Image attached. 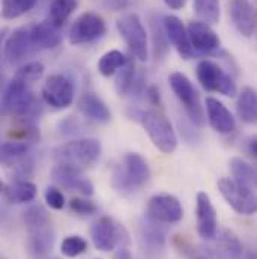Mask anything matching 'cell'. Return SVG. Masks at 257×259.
Returning a JSON list of instances; mask_svg holds the SVG:
<instances>
[{
  "instance_id": "6da1fadb",
  "label": "cell",
  "mask_w": 257,
  "mask_h": 259,
  "mask_svg": "<svg viewBox=\"0 0 257 259\" xmlns=\"http://www.w3.org/2000/svg\"><path fill=\"white\" fill-rule=\"evenodd\" d=\"M150 178L147 161L137 152H128L124 160L115 166L110 186L119 194H132L143 189Z\"/></svg>"
},
{
  "instance_id": "7a4b0ae2",
  "label": "cell",
  "mask_w": 257,
  "mask_h": 259,
  "mask_svg": "<svg viewBox=\"0 0 257 259\" xmlns=\"http://www.w3.org/2000/svg\"><path fill=\"white\" fill-rule=\"evenodd\" d=\"M2 113L15 119H27L35 122V119L42 113V106L29 84L12 78L3 92Z\"/></svg>"
},
{
  "instance_id": "3957f363",
  "label": "cell",
  "mask_w": 257,
  "mask_h": 259,
  "mask_svg": "<svg viewBox=\"0 0 257 259\" xmlns=\"http://www.w3.org/2000/svg\"><path fill=\"white\" fill-rule=\"evenodd\" d=\"M131 118L135 119L147 133L150 142L164 154H173L178 148V136L170 119L157 109H134Z\"/></svg>"
},
{
  "instance_id": "277c9868",
  "label": "cell",
  "mask_w": 257,
  "mask_h": 259,
  "mask_svg": "<svg viewBox=\"0 0 257 259\" xmlns=\"http://www.w3.org/2000/svg\"><path fill=\"white\" fill-rule=\"evenodd\" d=\"M102 154V145L98 139L83 137L72 139L53 149V160L56 164L71 166L75 169H86L93 166Z\"/></svg>"
},
{
  "instance_id": "5b68a950",
  "label": "cell",
  "mask_w": 257,
  "mask_h": 259,
  "mask_svg": "<svg viewBox=\"0 0 257 259\" xmlns=\"http://www.w3.org/2000/svg\"><path fill=\"white\" fill-rule=\"evenodd\" d=\"M90 238L95 249L101 252H112L116 247H127L129 244V234L124 225L113 217H99L90 226Z\"/></svg>"
},
{
  "instance_id": "8992f818",
  "label": "cell",
  "mask_w": 257,
  "mask_h": 259,
  "mask_svg": "<svg viewBox=\"0 0 257 259\" xmlns=\"http://www.w3.org/2000/svg\"><path fill=\"white\" fill-rule=\"evenodd\" d=\"M116 29L128 46L131 56L140 62L147 61L149 38L147 32L137 14H125L116 21Z\"/></svg>"
},
{
  "instance_id": "52a82bcc",
  "label": "cell",
  "mask_w": 257,
  "mask_h": 259,
  "mask_svg": "<svg viewBox=\"0 0 257 259\" xmlns=\"http://www.w3.org/2000/svg\"><path fill=\"white\" fill-rule=\"evenodd\" d=\"M169 81H170V88H172L173 94L176 95L179 103L184 106V110H185L187 116L190 118V121L197 127H203L204 125L203 106L200 103L198 92L193 86L191 80L185 74L176 71V72L170 74Z\"/></svg>"
},
{
  "instance_id": "ba28073f",
  "label": "cell",
  "mask_w": 257,
  "mask_h": 259,
  "mask_svg": "<svg viewBox=\"0 0 257 259\" xmlns=\"http://www.w3.org/2000/svg\"><path fill=\"white\" fill-rule=\"evenodd\" d=\"M195 75L198 83L204 91L218 92L224 97H235L238 92L236 83L229 72H226L218 64L214 61L204 59L200 61L195 66Z\"/></svg>"
},
{
  "instance_id": "9c48e42d",
  "label": "cell",
  "mask_w": 257,
  "mask_h": 259,
  "mask_svg": "<svg viewBox=\"0 0 257 259\" xmlns=\"http://www.w3.org/2000/svg\"><path fill=\"white\" fill-rule=\"evenodd\" d=\"M218 190L233 211L241 215H253L257 212V193L251 187L238 183L235 178H221Z\"/></svg>"
},
{
  "instance_id": "30bf717a",
  "label": "cell",
  "mask_w": 257,
  "mask_h": 259,
  "mask_svg": "<svg viewBox=\"0 0 257 259\" xmlns=\"http://www.w3.org/2000/svg\"><path fill=\"white\" fill-rule=\"evenodd\" d=\"M39 52V49L36 47L33 38H32V32L30 27H18L15 29L5 41L3 44V56L6 64L11 66L15 65L26 64V61L32 56H35Z\"/></svg>"
},
{
  "instance_id": "8fae6325",
  "label": "cell",
  "mask_w": 257,
  "mask_h": 259,
  "mask_svg": "<svg viewBox=\"0 0 257 259\" xmlns=\"http://www.w3.org/2000/svg\"><path fill=\"white\" fill-rule=\"evenodd\" d=\"M144 217L161 225H172V223H178L182 220L184 208L179 199L173 194H153L147 200Z\"/></svg>"
},
{
  "instance_id": "7c38bea8",
  "label": "cell",
  "mask_w": 257,
  "mask_h": 259,
  "mask_svg": "<svg viewBox=\"0 0 257 259\" xmlns=\"http://www.w3.org/2000/svg\"><path fill=\"white\" fill-rule=\"evenodd\" d=\"M106 21L95 12H83L75 18L69 29V42L72 46H83L95 42L106 35Z\"/></svg>"
},
{
  "instance_id": "4fadbf2b",
  "label": "cell",
  "mask_w": 257,
  "mask_h": 259,
  "mask_svg": "<svg viewBox=\"0 0 257 259\" xmlns=\"http://www.w3.org/2000/svg\"><path fill=\"white\" fill-rule=\"evenodd\" d=\"M41 94L47 106L56 110H62V109H68L72 104L75 88L71 78H68L66 75L53 74L47 77V80L44 81Z\"/></svg>"
},
{
  "instance_id": "5bb4252c",
  "label": "cell",
  "mask_w": 257,
  "mask_h": 259,
  "mask_svg": "<svg viewBox=\"0 0 257 259\" xmlns=\"http://www.w3.org/2000/svg\"><path fill=\"white\" fill-rule=\"evenodd\" d=\"M52 180L56 186L62 187L68 192H78L83 196L93 194L92 181L86 178L80 169L64 166V164H56L52 169Z\"/></svg>"
},
{
  "instance_id": "9a60e30c",
  "label": "cell",
  "mask_w": 257,
  "mask_h": 259,
  "mask_svg": "<svg viewBox=\"0 0 257 259\" xmlns=\"http://www.w3.org/2000/svg\"><path fill=\"white\" fill-rule=\"evenodd\" d=\"M195 219L198 237L204 241H211L218 232V220L211 197L204 192H198L195 196Z\"/></svg>"
},
{
  "instance_id": "2e32d148",
  "label": "cell",
  "mask_w": 257,
  "mask_h": 259,
  "mask_svg": "<svg viewBox=\"0 0 257 259\" xmlns=\"http://www.w3.org/2000/svg\"><path fill=\"white\" fill-rule=\"evenodd\" d=\"M211 241L212 244L204 252L214 259H241L244 256V246L232 229L224 228L218 231Z\"/></svg>"
},
{
  "instance_id": "e0dca14e",
  "label": "cell",
  "mask_w": 257,
  "mask_h": 259,
  "mask_svg": "<svg viewBox=\"0 0 257 259\" xmlns=\"http://www.w3.org/2000/svg\"><path fill=\"white\" fill-rule=\"evenodd\" d=\"M140 244L149 256H158L164 253L167 246V229L157 222L144 217L140 223Z\"/></svg>"
},
{
  "instance_id": "ac0fdd59",
  "label": "cell",
  "mask_w": 257,
  "mask_h": 259,
  "mask_svg": "<svg viewBox=\"0 0 257 259\" xmlns=\"http://www.w3.org/2000/svg\"><path fill=\"white\" fill-rule=\"evenodd\" d=\"M164 29L167 33V38L170 44L176 49L178 55L182 59H190L193 58L194 49L190 39L188 27L182 23V20L176 15H166L164 17Z\"/></svg>"
},
{
  "instance_id": "d6986e66",
  "label": "cell",
  "mask_w": 257,
  "mask_h": 259,
  "mask_svg": "<svg viewBox=\"0 0 257 259\" xmlns=\"http://www.w3.org/2000/svg\"><path fill=\"white\" fill-rule=\"evenodd\" d=\"M188 33L194 52L201 55H217L220 52L221 39L209 24L203 21H191L188 24Z\"/></svg>"
},
{
  "instance_id": "ffe728a7",
  "label": "cell",
  "mask_w": 257,
  "mask_h": 259,
  "mask_svg": "<svg viewBox=\"0 0 257 259\" xmlns=\"http://www.w3.org/2000/svg\"><path fill=\"white\" fill-rule=\"evenodd\" d=\"M56 241V235L53 228L48 225L41 229L29 231L26 240V253L29 259H48L53 246Z\"/></svg>"
},
{
  "instance_id": "44dd1931",
  "label": "cell",
  "mask_w": 257,
  "mask_h": 259,
  "mask_svg": "<svg viewBox=\"0 0 257 259\" xmlns=\"http://www.w3.org/2000/svg\"><path fill=\"white\" fill-rule=\"evenodd\" d=\"M208 122L211 128L220 134H230L236 128V121L232 115V112L217 98L208 97L204 101Z\"/></svg>"
},
{
  "instance_id": "7402d4cb",
  "label": "cell",
  "mask_w": 257,
  "mask_h": 259,
  "mask_svg": "<svg viewBox=\"0 0 257 259\" xmlns=\"http://www.w3.org/2000/svg\"><path fill=\"white\" fill-rule=\"evenodd\" d=\"M229 14L236 30L250 38L256 30V14L248 0H230Z\"/></svg>"
},
{
  "instance_id": "603a6c76",
  "label": "cell",
  "mask_w": 257,
  "mask_h": 259,
  "mask_svg": "<svg viewBox=\"0 0 257 259\" xmlns=\"http://www.w3.org/2000/svg\"><path fill=\"white\" fill-rule=\"evenodd\" d=\"M80 112L90 121L98 124H107L112 119V112L107 104L93 92H84L78 100Z\"/></svg>"
},
{
  "instance_id": "cb8c5ba5",
  "label": "cell",
  "mask_w": 257,
  "mask_h": 259,
  "mask_svg": "<svg viewBox=\"0 0 257 259\" xmlns=\"http://www.w3.org/2000/svg\"><path fill=\"white\" fill-rule=\"evenodd\" d=\"M32 38L36 44V47L41 50H52L61 46L62 42V33L61 29L56 27L52 21H42L39 24L30 26Z\"/></svg>"
},
{
  "instance_id": "d4e9b609",
  "label": "cell",
  "mask_w": 257,
  "mask_h": 259,
  "mask_svg": "<svg viewBox=\"0 0 257 259\" xmlns=\"http://www.w3.org/2000/svg\"><path fill=\"white\" fill-rule=\"evenodd\" d=\"M2 193L8 203H29L36 197L38 187L29 180H23L2 184Z\"/></svg>"
},
{
  "instance_id": "484cf974",
  "label": "cell",
  "mask_w": 257,
  "mask_h": 259,
  "mask_svg": "<svg viewBox=\"0 0 257 259\" xmlns=\"http://www.w3.org/2000/svg\"><path fill=\"white\" fill-rule=\"evenodd\" d=\"M236 112L242 122L257 124V92L253 88H244L236 101Z\"/></svg>"
},
{
  "instance_id": "4316f807",
  "label": "cell",
  "mask_w": 257,
  "mask_h": 259,
  "mask_svg": "<svg viewBox=\"0 0 257 259\" xmlns=\"http://www.w3.org/2000/svg\"><path fill=\"white\" fill-rule=\"evenodd\" d=\"M6 136H8L9 140L24 142V143H29V145L38 143L41 140L39 128L35 125L33 121H27V119H17L14 127L8 130Z\"/></svg>"
},
{
  "instance_id": "83f0119b",
  "label": "cell",
  "mask_w": 257,
  "mask_h": 259,
  "mask_svg": "<svg viewBox=\"0 0 257 259\" xmlns=\"http://www.w3.org/2000/svg\"><path fill=\"white\" fill-rule=\"evenodd\" d=\"M230 170H232L233 178L238 183H241L247 187H251V189L257 187V167L251 166L245 160H242L239 157L232 158L230 160Z\"/></svg>"
},
{
  "instance_id": "f1b7e54d",
  "label": "cell",
  "mask_w": 257,
  "mask_h": 259,
  "mask_svg": "<svg viewBox=\"0 0 257 259\" xmlns=\"http://www.w3.org/2000/svg\"><path fill=\"white\" fill-rule=\"evenodd\" d=\"M194 14L198 21L206 24H217L221 18V3L220 0H194Z\"/></svg>"
},
{
  "instance_id": "f546056e",
  "label": "cell",
  "mask_w": 257,
  "mask_h": 259,
  "mask_svg": "<svg viewBox=\"0 0 257 259\" xmlns=\"http://www.w3.org/2000/svg\"><path fill=\"white\" fill-rule=\"evenodd\" d=\"M77 6L78 0H52L48 9V21L61 29L77 9Z\"/></svg>"
},
{
  "instance_id": "4dcf8cb0",
  "label": "cell",
  "mask_w": 257,
  "mask_h": 259,
  "mask_svg": "<svg viewBox=\"0 0 257 259\" xmlns=\"http://www.w3.org/2000/svg\"><path fill=\"white\" fill-rule=\"evenodd\" d=\"M30 154V145L17 140H6L0 146V160L2 164L9 167L17 160L23 158L24 155Z\"/></svg>"
},
{
  "instance_id": "1f68e13d",
  "label": "cell",
  "mask_w": 257,
  "mask_h": 259,
  "mask_svg": "<svg viewBox=\"0 0 257 259\" xmlns=\"http://www.w3.org/2000/svg\"><path fill=\"white\" fill-rule=\"evenodd\" d=\"M23 220L27 228V231L41 229L50 225L48 212L41 203H32L23 211Z\"/></svg>"
},
{
  "instance_id": "d6a6232c",
  "label": "cell",
  "mask_w": 257,
  "mask_h": 259,
  "mask_svg": "<svg viewBox=\"0 0 257 259\" xmlns=\"http://www.w3.org/2000/svg\"><path fill=\"white\" fill-rule=\"evenodd\" d=\"M127 61L128 58L121 50H110L98 61V71L104 77H112L127 64Z\"/></svg>"
},
{
  "instance_id": "836d02e7",
  "label": "cell",
  "mask_w": 257,
  "mask_h": 259,
  "mask_svg": "<svg viewBox=\"0 0 257 259\" xmlns=\"http://www.w3.org/2000/svg\"><path fill=\"white\" fill-rule=\"evenodd\" d=\"M135 77H137V71H135L134 58H128L127 64L118 71V77H116V81H115V88H116V91H118V94L121 97H125L131 92L132 84L135 81Z\"/></svg>"
},
{
  "instance_id": "e575fe53",
  "label": "cell",
  "mask_w": 257,
  "mask_h": 259,
  "mask_svg": "<svg viewBox=\"0 0 257 259\" xmlns=\"http://www.w3.org/2000/svg\"><path fill=\"white\" fill-rule=\"evenodd\" d=\"M38 0H2V17L5 20H15L35 8Z\"/></svg>"
},
{
  "instance_id": "d590c367",
  "label": "cell",
  "mask_w": 257,
  "mask_h": 259,
  "mask_svg": "<svg viewBox=\"0 0 257 259\" xmlns=\"http://www.w3.org/2000/svg\"><path fill=\"white\" fill-rule=\"evenodd\" d=\"M158 18H152L150 20V26H152V38H153V55L157 59H163L166 56V53L169 52V38L164 29V21L158 23Z\"/></svg>"
},
{
  "instance_id": "8d00e7d4",
  "label": "cell",
  "mask_w": 257,
  "mask_h": 259,
  "mask_svg": "<svg viewBox=\"0 0 257 259\" xmlns=\"http://www.w3.org/2000/svg\"><path fill=\"white\" fill-rule=\"evenodd\" d=\"M44 71H45L44 65L41 64V62L32 61V62H26V64L21 65V66L15 71L14 78L30 86L32 83L38 81V80L44 75Z\"/></svg>"
},
{
  "instance_id": "74e56055",
  "label": "cell",
  "mask_w": 257,
  "mask_h": 259,
  "mask_svg": "<svg viewBox=\"0 0 257 259\" xmlns=\"http://www.w3.org/2000/svg\"><path fill=\"white\" fill-rule=\"evenodd\" d=\"M87 250V241L81 235H69L61 244V252L66 258H77Z\"/></svg>"
},
{
  "instance_id": "f35d334b",
  "label": "cell",
  "mask_w": 257,
  "mask_h": 259,
  "mask_svg": "<svg viewBox=\"0 0 257 259\" xmlns=\"http://www.w3.org/2000/svg\"><path fill=\"white\" fill-rule=\"evenodd\" d=\"M9 167L14 172L15 181L29 180L33 175V172H35V160H33V157L30 154H27L23 158H20L15 163H12Z\"/></svg>"
},
{
  "instance_id": "ab89813d",
  "label": "cell",
  "mask_w": 257,
  "mask_h": 259,
  "mask_svg": "<svg viewBox=\"0 0 257 259\" xmlns=\"http://www.w3.org/2000/svg\"><path fill=\"white\" fill-rule=\"evenodd\" d=\"M69 208L80 215H92L98 211V206L86 197H72L69 200Z\"/></svg>"
},
{
  "instance_id": "60d3db41",
  "label": "cell",
  "mask_w": 257,
  "mask_h": 259,
  "mask_svg": "<svg viewBox=\"0 0 257 259\" xmlns=\"http://www.w3.org/2000/svg\"><path fill=\"white\" fill-rule=\"evenodd\" d=\"M44 199L47 202V205L52 208V209H62L65 206V196L61 192L59 187H55V186H50L45 189V193H44Z\"/></svg>"
},
{
  "instance_id": "b9f144b4",
  "label": "cell",
  "mask_w": 257,
  "mask_h": 259,
  "mask_svg": "<svg viewBox=\"0 0 257 259\" xmlns=\"http://www.w3.org/2000/svg\"><path fill=\"white\" fill-rule=\"evenodd\" d=\"M101 5H104L107 9L112 11H124L129 5V0H99Z\"/></svg>"
},
{
  "instance_id": "7bdbcfd3",
  "label": "cell",
  "mask_w": 257,
  "mask_h": 259,
  "mask_svg": "<svg viewBox=\"0 0 257 259\" xmlns=\"http://www.w3.org/2000/svg\"><path fill=\"white\" fill-rule=\"evenodd\" d=\"M61 128L64 130V134H75V133L81 131L78 122L74 121L72 118H68V119H65L64 122H61ZM62 130H61V131H62Z\"/></svg>"
},
{
  "instance_id": "ee69618b",
  "label": "cell",
  "mask_w": 257,
  "mask_h": 259,
  "mask_svg": "<svg viewBox=\"0 0 257 259\" xmlns=\"http://www.w3.org/2000/svg\"><path fill=\"white\" fill-rule=\"evenodd\" d=\"M146 98L149 100L150 104L153 106H161V95L157 86H149L146 91Z\"/></svg>"
},
{
  "instance_id": "f6af8a7d",
  "label": "cell",
  "mask_w": 257,
  "mask_h": 259,
  "mask_svg": "<svg viewBox=\"0 0 257 259\" xmlns=\"http://www.w3.org/2000/svg\"><path fill=\"white\" fill-rule=\"evenodd\" d=\"M163 2L166 3L167 8H170V9H173V11L182 9V8L185 6V3H187V0H163Z\"/></svg>"
},
{
  "instance_id": "bcb514c9",
  "label": "cell",
  "mask_w": 257,
  "mask_h": 259,
  "mask_svg": "<svg viewBox=\"0 0 257 259\" xmlns=\"http://www.w3.org/2000/svg\"><path fill=\"white\" fill-rule=\"evenodd\" d=\"M247 149H248V152L254 157L257 160V134L254 136H251L250 139H248V143H247Z\"/></svg>"
},
{
  "instance_id": "7dc6e473",
  "label": "cell",
  "mask_w": 257,
  "mask_h": 259,
  "mask_svg": "<svg viewBox=\"0 0 257 259\" xmlns=\"http://www.w3.org/2000/svg\"><path fill=\"white\" fill-rule=\"evenodd\" d=\"M115 259H132V256H131V253H129L127 247H119L118 253L115 255Z\"/></svg>"
},
{
  "instance_id": "c3c4849f",
  "label": "cell",
  "mask_w": 257,
  "mask_h": 259,
  "mask_svg": "<svg viewBox=\"0 0 257 259\" xmlns=\"http://www.w3.org/2000/svg\"><path fill=\"white\" fill-rule=\"evenodd\" d=\"M242 259H257V250H250V252L244 253Z\"/></svg>"
},
{
  "instance_id": "681fc988",
  "label": "cell",
  "mask_w": 257,
  "mask_h": 259,
  "mask_svg": "<svg viewBox=\"0 0 257 259\" xmlns=\"http://www.w3.org/2000/svg\"><path fill=\"white\" fill-rule=\"evenodd\" d=\"M193 259H214L212 256H209L206 252H203V253H198V255H195Z\"/></svg>"
},
{
  "instance_id": "f907efd6",
  "label": "cell",
  "mask_w": 257,
  "mask_h": 259,
  "mask_svg": "<svg viewBox=\"0 0 257 259\" xmlns=\"http://www.w3.org/2000/svg\"><path fill=\"white\" fill-rule=\"evenodd\" d=\"M2 259H5V258H2Z\"/></svg>"
}]
</instances>
